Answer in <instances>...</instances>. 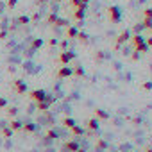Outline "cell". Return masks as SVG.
Instances as JSON below:
<instances>
[{
  "instance_id": "33",
  "label": "cell",
  "mask_w": 152,
  "mask_h": 152,
  "mask_svg": "<svg viewBox=\"0 0 152 152\" xmlns=\"http://www.w3.org/2000/svg\"><path fill=\"white\" fill-rule=\"evenodd\" d=\"M104 57H106V54H104V52H99V54L95 56V61H104Z\"/></svg>"
},
{
  "instance_id": "36",
  "label": "cell",
  "mask_w": 152,
  "mask_h": 152,
  "mask_svg": "<svg viewBox=\"0 0 152 152\" xmlns=\"http://www.w3.org/2000/svg\"><path fill=\"white\" fill-rule=\"evenodd\" d=\"M145 45H147V47H148V48H150V47H152V36H150V38H147V39H145Z\"/></svg>"
},
{
  "instance_id": "5",
  "label": "cell",
  "mask_w": 152,
  "mask_h": 152,
  "mask_svg": "<svg viewBox=\"0 0 152 152\" xmlns=\"http://www.w3.org/2000/svg\"><path fill=\"white\" fill-rule=\"evenodd\" d=\"M129 39H131V32H129L127 29H125V31H122V32L118 34V38H116V45H115V48L118 50V48H120L124 43H127Z\"/></svg>"
},
{
  "instance_id": "11",
  "label": "cell",
  "mask_w": 152,
  "mask_h": 152,
  "mask_svg": "<svg viewBox=\"0 0 152 152\" xmlns=\"http://www.w3.org/2000/svg\"><path fill=\"white\" fill-rule=\"evenodd\" d=\"M86 127L90 129V132H97V131H99V120H97V118H90V120L86 122Z\"/></svg>"
},
{
  "instance_id": "45",
  "label": "cell",
  "mask_w": 152,
  "mask_h": 152,
  "mask_svg": "<svg viewBox=\"0 0 152 152\" xmlns=\"http://www.w3.org/2000/svg\"><path fill=\"white\" fill-rule=\"evenodd\" d=\"M54 2H63V0H54Z\"/></svg>"
},
{
  "instance_id": "39",
  "label": "cell",
  "mask_w": 152,
  "mask_h": 152,
  "mask_svg": "<svg viewBox=\"0 0 152 152\" xmlns=\"http://www.w3.org/2000/svg\"><path fill=\"white\" fill-rule=\"evenodd\" d=\"M6 36H7L6 31H0V39H6Z\"/></svg>"
},
{
  "instance_id": "4",
  "label": "cell",
  "mask_w": 152,
  "mask_h": 152,
  "mask_svg": "<svg viewBox=\"0 0 152 152\" xmlns=\"http://www.w3.org/2000/svg\"><path fill=\"white\" fill-rule=\"evenodd\" d=\"M73 59H75V52H66V50H63V52L59 54V57H57V63L63 64V66H68Z\"/></svg>"
},
{
  "instance_id": "46",
  "label": "cell",
  "mask_w": 152,
  "mask_h": 152,
  "mask_svg": "<svg viewBox=\"0 0 152 152\" xmlns=\"http://www.w3.org/2000/svg\"><path fill=\"white\" fill-rule=\"evenodd\" d=\"M148 31H152V27H150V29H148Z\"/></svg>"
},
{
  "instance_id": "28",
  "label": "cell",
  "mask_w": 152,
  "mask_h": 152,
  "mask_svg": "<svg viewBox=\"0 0 152 152\" xmlns=\"http://www.w3.org/2000/svg\"><path fill=\"white\" fill-rule=\"evenodd\" d=\"M70 6H72L73 9H77V7L83 6V2H81V0H70Z\"/></svg>"
},
{
  "instance_id": "7",
  "label": "cell",
  "mask_w": 152,
  "mask_h": 152,
  "mask_svg": "<svg viewBox=\"0 0 152 152\" xmlns=\"http://www.w3.org/2000/svg\"><path fill=\"white\" fill-rule=\"evenodd\" d=\"M77 148H81V145H79L77 140H70V141H66V143L63 145V150H64V152H75Z\"/></svg>"
},
{
  "instance_id": "29",
  "label": "cell",
  "mask_w": 152,
  "mask_h": 152,
  "mask_svg": "<svg viewBox=\"0 0 152 152\" xmlns=\"http://www.w3.org/2000/svg\"><path fill=\"white\" fill-rule=\"evenodd\" d=\"M141 88H143L145 91H150V90H152V81H147V83H143V84H141Z\"/></svg>"
},
{
  "instance_id": "38",
  "label": "cell",
  "mask_w": 152,
  "mask_h": 152,
  "mask_svg": "<svg viewBox=\"0 0 152 152\" xmlns=\"http://www.w3.org/2000/svg\"><path fill=\"white\" fill-rule=\"evenodd\" d=\"M48 45H50V47H54V45H57V39H56V38H52V39L48 41Z\"/></svg>"
},
{
  "instance_id": "25",
  "label": "cell",
  "mask_w": 152,
  "mask_h": 152,
  "mask_svg": "<svg viewBox=\"0 0 152 152\" xmlns=\"http://www.w3.org/2000/svg\"><path fill=\"white\" fill-rule=\"evenodd\" d=\"M54 25H56V27H68V20H64V18H57Z\"/></svg>"
},
{
  "instance_id": "35",
  "label": "cell",
  "mask_w": 152,
  "mask_h": 152,
  "mask_svg": "<svg viewBox=\"0 0 152 152\" xmlns=\"http://www.w3.org/2000/svg\"><path fill=\"white\" fill-rule=\"evenodd\" d=\"M141 31H143V25H141V23H138V25H134V32H136V34H140Z\"/></svg>"
},
{
  "instance_id": "26",
  "label": "cell",
  "mask_w": 152,
  "mask_h": 152,
  "mask_svg": "<svg viewBox=\"0 0 152 152\" xmlns=\"http://www.w3.org/2000/svg\"><path fill=\"white\" fill-rule=\"evenodd\" d=\"M2 136H4V138H11V136H13V131H11L9 127H4V129H2Z\"/></svg>"
},
{
  "instance_id": "41",
  "label": "cell",
  "mask_w": 152,
  "mask_h": 152,
  "mask_svg": "<svg viewBox=\"0 0 152 152\" xmlns=\"http://www.w3.org/2000/svg\"><path fill=\"white\" fill-rule=\"evenodd\" d=\"M66 47H68V41H63V43H61V48L66 50Z\"/></svg>"
},
{
  "instance_id": "19",
  "label": "cell",
  "mask_w": 152,
  "mask_h": 152,
  "mask_svg": "<svg viewBox=\"0 0 152 152\" xmlns=\"http://www.w3.org/2000/svg\"><path fill=\"white\" fill-rule=\"evenodd\" d=\"M77 34H79V31L75 27H72V25L66 29V38H77Z\"/></svg>"
},
{
  "instance_id": "27",
  "label": "cell",
  "mask_w": 152,
  "mask_h": 152,
  "mask_svg": "<svg viewBox=\"0 0 152 152\" xmlns=\"http://www.w3.org/2000/svg\"><path fill=\"white\" fill-rule=\"evenodd\" d=\"M141 25H143V29H150V27H152V20H148V18H143Z\"/></svg>"
},
{
  "instance_id": "9",
  "label": "cell",
  "mask_w": 152,
  "mask_h": 152,
  "mask_svg": "<svg viewBox=\"0 0 152 152\" xmlns=\"http://www.w3.org/2000/svg\"><path fill=\"white\" fill-rule=\"evenodd\" d=\"M72 73H73V70L70 66H61L57 72V79H68V77H72Z\"/></svg>"
},
{
  "instance_id": "17",
  "label": "cell",
  "mask_w": 152,
  "mask_h": 152,
  "mask_svg": "<svg viewBox=\"0 0 152 152\" xmlns=\"http://www.w3.org/2000/svg\"><path fill=\"white\" fill-rule=\"evenodd\" d=\"M57 136H59V134H57V131H54V129H48V131L45 132V140H48V141H50V140H56Z\"/></svg>"
},
{
  "instance_id": "1",
  "label": "cell",
  "mask_w": 152,
  "mask_h": 152,
  "mask_svg": "<svg viewBox=\"0 0 152 152\" xmlns=\"http://www.w3.org/2000/svg\"><path fill=\"white\" fill-rule=\"evenodd\" d=\"M131 43H132V47H134V52H141V54L148 52V47L145 45V38H143L141 34L131 36Z\"/></svg>"
},
{
  "instance_id": "37",
  "label": "cell",
  "mask_w": 152,
  "mask_h": 152,
  "mask_svg": "<svg viewBox=\"0 0 152 152\" xmlns=\"http://www.w3.org/2000/svg\"><path fill=\"white\" fill-rule=\"evenodd\" d=\"M47 2H48V0H34L36 6H41V4H47Z\"/></svg>"
},
{
  "instance_id": "42",
  "label": "cell",
  "mask_w": 152,
  "mask_h": 152,
  "mask_svg": "<svg viewBox=\"0 0 152 152\" xmlns=\"http://www.w3.org/2000/svg\"><path fill=\"white\" fill-rule=\"evenodd\" d=\"M81 2H83L84 6H88V2H90V0H81Z\"/></svg>"
},
{
  "instance_id": "30",
  "label": "cell",
  "mask_w": 152,
  "mask_h": 152,
  "mask_svg": "<svg viewBox=\"0 0 152 152\" xmlns=\"http://www.w3.org/2000/svg\"><path fill=\"white\" fill-rule=\"evenodd\" d=\"M143 18L152 20V9H145V11H143Z\"/></svg>"
},
{
  "instance_id": "12",
  "label": "cell",
  "mask_w": 152,
  "mask_h": 152,
  "mask_svg": "<svg viewBox=\"0 0 152 152\" xmlns=\"http://www.w3.org/2000/svg\"><path fill=\"white\" fill-rule=\"evenodd\" d=\"M93 115H95V118H97V120H109V113H107V111H104V109H95V111H93Z\"/></svg>"
},
{
  "instance_id": "34",
  "label": "cell",
  "mask_w": 152,
  "mask_h": 152,
  "mask_svg": "<svg viewBox=\"0 0 152 152\" xmlns=\"http://www.w3.org/2000/svg\"><path fill=\"white\" fill-rule=\"evenodd\" d=\"M2 107H7V100L4 97H0V109H2Z\"/></svg>"
},
{
  "instance_id": "8",
  "label": "cell",
  "mask_w": 152,
  "mask_h": 152,
  "mask_svg": "<svg viewBox=\"0 0 152 152\" xmlns=\"http://www.w3.org/2000/svg\"><path fill=\"white\" fill-rule=\"evenodd\" d=\"M86 7L88 6H81V7H77V9H75L73 11V20H77V22H83L84 20V16H86Z\"/></svg>"
},
{
  "instance_id": "14",
  "label": "cell",
  "mask_w": 152,
  "mask_h": 152,
  "mask_svg": "<svg viewBox=\"0 0 152 152\" xmlns=\"http://www.w3.org/2000/svg\"><path fill=\"white\" fill-rule=\"evenodd\" d=\"M41 47H43V39H41V38H34L32 43H31V50H38V48H41Z\"/></svg>"
},
{
  "instance_id": "43",
  "label": "cell",
  "mask_w": 152,
  "mask_h": 152,
  "mask_svg": "<svg viewBox=\"0 0 152 152\" xmlns=\"http://www.w3.org/2000/svg\"><path fill=\"white\" fill-rule=\"evenodd\" d=\"M75 152H86L84 148H77V150H75Z\"/></svg>"
},
{
  "instance_id": "24",
  "label": "cell",
  "mask_w": 152,
  "mask_h": 152,
  "mask_svg": "<svg viewBox=\"0 0 152 152\" xmlns=\"http://www.w3.org/2000/svg\"><path fill=\"white\" fill-rule=\"evenodd\" d=\"M22 131H25V132H34V131H36V125H34V124H23Z\"/></svg>"
},
{
  "instance_id": "22",
  "label": "cell",
  "mask_w": 152,
  "mask_h": 152,
  "mask_svg": "<svg viewBox=\"0 0 152 152\" xmlns=\"http://www.w3.org/2000/svg\"><path fill=\"white\" fill-rule=\"evenodd\" d=\"M95 148H97V150H104V148H107V141H106V140H97Z\"/></svg>"
},
{
  "instance_id": "3",
  "label": "cell",
  "mask_w": 152,
  "mask_h": 152,
  "mask_svg": "<svg viewBox=\"0 0 152 152\" xmlns=\"http://www.w3.org/2000/svg\"><path fill=\"white\" fill-rule=\"evenodd\" d=\"M54 102H56V97H52V95H47V99H45V100H41V102H36V107H38V111H41V113H47Z\"/></svg>"
},
{
  "instance_id": "44",
  "label": "cell",
  "mask_w": 152,
  "mask_h": 152,
  "mask_svg": "<svg viewBox=\"0 0 152 152\" xmlns=\"http://www.w3.org/2000/svg\"><path fill=\"white\" fill-rule=\"evenodd\" d=\"M143 152H152V148H150V147H148V148H145V150H143Z\"/></svg>"
},
{
  "instance_id": "10",
  "label": "cell",
  "mask_w": 152,
  "mask_h": 152,
  "mask_svg": "<svg viewBox=\"0 0 152 152\" xmlns=\"http://www.w3.org/2000/svg\"><path fill=\"white\" fill-rule=\"evenodd\" d=\"M13 88H15V91L20 93V95H23V93L27 91V84H25L22 79H16V81L13 83Z\"/></svg>"
},
{
  "instance_id": "47",
  "label": "cell",
  "mask_w": 152,
  "mask_h": 152,
  "mask_svg": "<svg viewBox=\"0 0 152 152\" xmlns=\"http://www.w3.org/2000/svg\"><path fill=\"white\" fill-rule=\"evenodd\" d=\"M129 152H134V150H129Z\"/></svg>"
},
{
  "instance_id": "2",
  "label": "cell",
  "mask_w": 152,
  "mask_h": 152,
  "mask_svg": "<svg viewBox=\"0 0 152 152\" xmlns=\"http://www.w3.org/2000/svg\"><path fill=\"white\" fill-rule=\"evenodd\" d=\"M107 18H109L111 23H118V22L122 20V11H120V7H118V6L107 7Z\"/></svg>"
},
{
  "instance_id": "18",
  "label": "cell",
  "mask_w": 152,
  "mask_h": 152,
  "mask_svg": "<svg viewBox=\"0 0 152 152\" xmlns=\"http://www.w3.org/2000/svg\"><path fill=\"white\" fill-rule=\"evenodd\" d=\"M72 75H75V77H84V75H86V72H84V68H83V66H75Z\"/></svg>"
},
{
  "instance_id": "23",
  "label": "cell",
  "mask_w": 152,
  "mask_h": 152,
  "mask_svg": "<svg viewBox=\"0 0 152 152\" xmlns=\"http://www.w3.org/2000/svg\"><path fill=\"white\" fill-rule=\"evenodd\" d=\"M57 18H59V16H57V15H56V13H50V15H48V16H47V23H48V25H54V23H56V20H57Z\"/></svg>"
},
{
  "instance_id": "40",
  "label": "cell",
  "mask_w": 152,
  "mask_h": 152,
  "mask_svg": "<svg viewBox=\"0 0 152 152\" xmlns=\"http://www.w3.org/2000/svg\"><path fill=\"white\" fill-rule=\"evenodd\" d=\"M38 20H39V15H38V13H36V15H34V16H32V18H31V22H38Z\"/></svg>"
},
{
  "instance_id": "20",
  "label": "cell",
  "mask_w": 152,
  "mask_h": 152,
  "mask_svg": "<svg viewBox=\"0 0 152 152\" xmlns=\"http://www.w3.org/2000/svg\"><path fill=\"white\" fill-rule=\"evenodd\" d=\"M70 131H72V134H73V136H83V134H84L83 127H79V125H73Z\"/></svg>"
},
{
  "instance_id": "15",
  "label": "cell",
  "mask_w": 152,
  "mask_h": 152,
  "mask_svg": "<svg viewBox=\"0 0 152 152\" xmlns=\"http://www.w3.org/2000/svg\"><path fill=\"white\" fill-rule=\"evenodd\" d=\"M61 124H63L64 127H68V129H72L73 125H77V122H75L73 118H68V116H66V118H63V120H61Z\"/></svg>"
},
{
  "instance_id": "16",
  "label": "cell",
  "mask_w": 152,
  "mask_h": 152,
  "mask_svg": "<svg viewBox=\"0 0 152 152\" xmlns=\"http://www.w3.org/2000/svg\"><path fill=\"white\" fill-rule=\"evenodd\" d=\"M16 23H18V25H27V23H31V18H29L27 15H22V16L16 18Z\"/></svg>"
},
{
  "instance_id": "13",
  "label": "cell",
  "mask_w": 152,
  "mask_h": 152,
  "mask_svg": "<svg viewBox=\"0 0 152 152\" xmlns=\"http://www.w3.org/2000/svg\"><path fill=\"white\" fill-rule=\"evenodd\" d=\"M22 127H23V122H20V120H11V124H9V129L15 132V131H22Z\"/></svg>"
},
{
  "instance_id": "6",
  "label": "cell",
  "mask_w": 152,
  "mask_h": 152,
  "mask_svg": "<svg viewBox=\"0 0 152 152\" xmlns=\"http://www.w3.org/2000/svg\"><path fill=\"white\" fill-rule=\"evenodd\" d=\"M47 95H48V93H47L45 90H32V91L29 93L31 100H34V102H41V100H45Z\"/></svg>"
},
{
  "instance_id": "32",
  "label": "cell",
  "mask_w": 152,
  "mask_h": 152,
  "mask_svg": "<svg viewBox=\"0 0 152 152\" xmlns=\"http://www.w3.org/2000/svg\"><path fill=\"white\" fill-rule=\"evenodd\" d=\"M18 4V0H7V9H13Z\"/></svg>"
},
{
  "instance_id": "21",
  "label": "cell",
  "mask_w": 152,
  "mask_h": 152,
  "mask_svg": "<svg viewBox=\"0 0 152 152\" xmlns=\"http://www.w3.org/2000/svg\"><path fill=\"white\" fill-rule=\"evenodd\" d=\"M77 39H79L81 43H84V45H88V43H90V38H88V34H86V32H79V34H77Z\"/></svg>"
},
{
  "instance_id": "31",
  "label": "cell",
  "mask_w": 152,
  "mask_h": 152,
  "mask_svg": "<svg viewBox=\"0 0 152 152\" xmlns=\"http://www.w3.org/2000/svg\"><path fill=\"white\" fill-rule=\"evenodd\" d=\"M16 113H18V109H16V107H7V115H9V116H15Z\"/></svg>"
}]
</instances>
